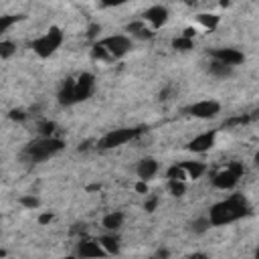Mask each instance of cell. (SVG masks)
Returning a JSON list of instances; mask_svg holds the SVG:
<instances>
[{
    "instance_id": "6da1fadb",
    "label": "cell",
    "mask_w": 259,
    "mask_h": 259,
    "mask_svg": "<svg viewBox=\"0 0 259 259\" xmlns=\"http://www.w3.org/2000/svg\"><path fill=\"white\" fill-rule=\"evenodd\" d=\"M247 212H249L247 198L243 194H233V196L217 202L206 217H208L210 225H227V223L243 219Z\"/></svg>"
},
{
    "instance_id": "7a4b0ae2",
    "label": "cell",
    "mask_w": 259,
    "mask_h": 259,
    "mask_svg": "<svg viewBox=\"0 0 259 259\" xmlns=\"http://www.w3.org/2000/svg\"><path fill=\"white\" fill-rule=\"evenodd\" d=\"M65 148V142L61 138H36L34 142H30L24 152H22V158L30 164H38V162H45L53 156H57L61 150Z\"/></svg>"
},
{
    "instance_id": "3957f363",
    "label": "cell",
    "mask_w": 259,
    "mask_h": 259,
    "mask_svg": "<svg viewBox=\"0 0 259 259\" xmlns=\"http://www.w3.org/2000/svg\"><path fill=\"white\" fill-rule=\"evenodd\" d=\"M93 75L91 73H83V75H79L75 81H71V83H67L63 89H61V93H59V99H61V103H77V101H83V99H87L91 93H93Z\"/></svg>"
},
{
    "instance_id": "277c9868",
    "label": "cell",
    "mask_w": 259,
    "mask_h": 259,
    "mask_svg": "<svg viewBox=\"0 0 259 259\" xmlns=\"http://www.w3.org/2000/svg\"><path fill=\"white\" fill-rule=\"evenodd\" d=\"M61 42H63V32H61V28H57V26H51L47 32H42L40 36H36L34 40H32V51L38 55V57H51L59 47H61Z\"/></svg>"
},
{
    "instance_id": "5b68a950",
    "label": "cell",
    "mask_w": 259,
    "mask_h": 259,
    "mask_svg": "<svg viewBox=\"0 0 259 259\" xmlns=\"http://www.w3.org/2000/svg\"><path fill=\"white\" fill-rule=\"evenodd\" d=\"M241 176H243V166L237 164V162L235 164H229L227 168L219 170L212 176V186L219 188V190H233L239 184Z\"/></svg>"
},
{
    "instance_id": "8992f818",
    "label": "cell",
    "mask_w": 259,
    "mask_h": 259,
    "mask_svg": "<svg viewBox=\"0 0 259 259\" xmlns=\"http://www.w3.org/2000/svg\"><path fill=\"white\" fill-rule=\"evenodd\" d=\"M142 130H134V127H121V130H113V132H107L99 142H97V148L99 150H111V148H117V146H123L127 142H132L136 136H140Z\"/></svg>"
},
{
    "instance_id": "52a82bcc",
    "label": "cell",
    "mask_w": 259,
    "mask_h": 259,
    "mask_svg": "<svg viewBox=\"0 0 259 259\" xmlns=\"http://www.w3.org/2000/svg\"><path fill=\"white\" fill-rule=\"evenodd\" d=\"M99 42H101V47L107 51V55H109L111 61H113V59H119V57H123V55H127V53L132 51V45H134L127 34H113V36L101 38Z\"/></svg>"
},
{
    "instance_id": "ba28073f",
    "label": "cell",
    "mask_w": 259,
    "mask_h": 259,
    "mask_svg": "<svg viewBox=\"0 0 259 259\" xmlns=\"http://www.w3.org/2000/svg\"><path fill=\"white\" fill-rule=\"evenodd\" d=\"M186 111L192 117H198V119H212L221 113V103L214 101V99H200V101L192 103Z\"/></svg>"
},
{
    "instance_id": "9c48e42d",
    "label": "cell",
    "mask_w": 259,
    "mask_h": 259,
    "mask_svg": "<svg viewBox=\"0 0 259 259\" xmlns=\"http://www.w3.org/2000/svg\"><path fill=\"white\" fill-rule=\"evenodd\" d=\"M142 20L148 24V28H152V30L156 32L160 26L166 24V20H168V8L162 6V4H154V6H150V8L144 12Z\"/></svg>"
},
{
    "instance_id": "30bf717a",
    "label": "cell",
    "mask_w": 259,
    "mask_h": 259,
    "mask_svg": "<svg viewBox=\"0 0 259 259\" xmlns=\"http://www.w3.org/2000/svg\"><path fill=\"white\" fill-rule=\"evenodd\" d=\"M212 59L214 61H221V63H225V65H229V67H237V65H241L243 61H245V55L241 53V51H237V49H214L212 51Z\"/></svg>"
},
{
    "instance_id": "8fae6325",
    "label": "cell",
    "mask_w": 259,
    "mask_h": 259,
    "mask_svg": "<svg viewBox=\"0 0 259 259\" xmlns=\"http://www.w3.org/2000/svg\"><path fill=\"white\" fill-rule=\"evenodd\" d=\"M214 142H217V132H202L194 140H190L188 150L194 154H202V152H208L214 146Z\"/></svg>"
},
{
    "instance_id": "7c38bea8",
    "label": "cell",
    "mask_w": 259,
    "mask_h": 259,
    "mask_svg": "<svg viewBox=\"0 0 259 259\" xmlns=\"http://www.w3.org/2000/svg\"><path fill=\"white\" fill-rule=\"evenodd\" d=\"M77 259H103L105 253L101 251L99 243L97 241H91V239H85L77 245Z\"/></svg>"
},
{
    "instance_id": "4fadbf2b",
    "label": "cell",
    "mask_w": 259,
    "mask_h": 259,
    "mask_svg": "<svg viewBox=\"0 0 259 259\" xmlns=\"http://www.w3.org/2000/svg\"><path fill=\"white\" fill-rule=\"evenodd\" d=\"M158 170H160V164H158L156 158H142V160L138 162V166H136L138 180H144V182L152 180V178L158 174Z\"/></svg>"
},
{
    "instance_id": "5bb4252c",
    "label": "cell",
    "mask_w": 259,
    "mask_h": 259,
    "mask_svg": "<svg viewBox=\"0 0 259 259\" xmlns=\"http://www.w3.org/2000/svg\"><path fill=\"white\" fill-rule=\"evenodd\" d=\"M123 221H125V214H123V212L111 210V212H107V214L101 219V227L105 229V233H117V231L123 227Z\"/></svg>"
},
{
    "instance_id": "9a60e30c",
    "label": "cell",
    "mask_w": 259,
    "mask_h": 259,
    "mask_svg": "<svg viewBox=\"0 0 259 259\" xmlns=\"http://www.w3.org/2000/svg\"><path fill=\"white\" fill-rule=\"evenodd\" d=\"M97 243H99L101 251L105 253V257L119 253V237H117V233H105V235H101L97 239Z\"/></svg>"
},
{
    "instance_id": "2e32d148",
    "label": "cell",
    "mask_w": 259,
    "mask_h": 259,
    "mask_svg": "<svg viewBox=\"0 0 259 259\" xmlns=\"http://www.w3.org/2000/svg\"><path fill=\"white\" fill-rule=\"evenodd\" d=\"M180 166L186 174V180H196L206 172V164H202V162H182Z\"/></svg>"
},
{
    "instance_id": "e0dca14e",
    "label": "cell",
    "mask_w": 259,
    "mask_h": 259,
    "mask_svg": "<svg viewBox=\"0 0 259 259\" xmlns=\"http://www.w3.org/2000/svg\"><path fill=\"white\" fill-rule=\"evenodd\" d=\"M196 22H198V26H200L202 30H214V28L219 26V22H221V16H219V14H208V12H204V14H198V16H196Z\"/></svg>"
},
{
    "instance_id": "ac0fdd59",
    "label": "cell",
    "mask_w": 259,
    "mask_h": 259,
    "mask_svg": "<svg viewBox=\"0 0 259 259\" xmlns=\"http://www.w3.org/2000/svg\"><path fill=\"white\" fill-rule=\"evenodd\" d=\"M208 73L210 75H214V77H229L231 73H233V67H229V65H225V63H221V61H210V65H208Z\"/></svg>"
},
{
    "instance_id": "d6986e66",
    "label": "cell",
    "mask_w": 259,
    "mask_h": 259,
    "mask_svg": "<svg viewBox=\"0 0 259 259\" xmlns=\"http://www.w3.org/2000/svg\"><path fill=\"white\" fill-rule=\"evenodd\" d=\"M190 229H192V233H196V235H202V233H206V231L210 229V221H208V217L204 214V217H198V219H194V221L190 223Z\"/></svg>"
},
{
    "instance_id": "ffe728a7",
    "label": "cell",
    "mask_w": 259,
    "mask_h": 259,
    "mask_svg": "<svg viewBox=\"0 0 259 259\" xmlns=\"http://www.w3.org/2000/svg\"><path fill=\"white\" fill-rule=\"evenodd\" d=\"M14 53H16V45L10 42V40L0 38V59H8V57H12Z\"/></svg>"
},
{
    "instance_id": "44dd1931",
    "label": "cell",
    "mask_w": 259,
    "mask_h": 259,
    "mask_svg": "<svg viewBox=\"0 0 259 259\" xmlns=\"http://www.w3.org/2000/svg\"><path fill=\"white\" fill-rule=\"evenodd\" d=\"M172 47L174 49H178V51H190L192 47H194V38H186V36H178V38H174V42H172Z\"/></svg>"
},
{
    "instance_id": "7402d4cb",
    "label": "cell",
    "mask_w": 259,
    "mask_h": 259,
    "mask_svg": "<svg viewBox=\"0 0 259 259\" xmlns=\"http://www.w3.org/2000/svg\"><path fill=\"white\" fill-rule=\"evenodd\" d=\"M168 190L172 196H182L186 190V182L182 180H168Z\"/></svg>"
},
{
    "instance_id": "603a6c76",
    "label": "cell",
    "mask_w": 259,
    "mask_h": 259,
    "mask_svg": "<svg viewBox=\"0 0 259 259\" xmlns=\"http://www.w3.org/2000/svg\"><path fill=\"white\" fill-rule=\"evenodd\" d=\"M55 121H40L38 123V138H53Z\"/></svg>"
},
{
    "instance_id": "cb8c5ba5",
    "label": "cell",
    "mask_w": 259,
    "mask_h": 259,
    "mask_svg": "<svg viewBox=\"0 0 259 259\" xmlns=\"http://www.w3.org/2000/svg\"><path fill=\"white\" fill-rule=\"evenodd\" d=\"M16 20H18V16H14V14H4V16H0V38H2V34H4Z\"/></svg>"
},
{
    "instance_id": "d4e9b609",
    "label": "cell",
    "mask_w": 259,
    "mask_h": 259,
    "mask_svg": "<svg viewBox=\"0 0 259 259\" xmlns=\"http://www.w3.org/2000/svg\"><path fill=\"white\" fill-rule=\"evenodd\" d=\"M20 204L24 206V208H38V204H40V200L34 196V194H24V196H20Z\"/></svg>"
},
{
    "instance_id": "484cf974",
    "label": "cell",
    "mask_w": 259,
    "mask_h": 259,
    "mask_svg": "<svg viewBox=\"0 0 259 259\" xmlns=\"http://www.w3.org/2000/svg\"><path fill=\"white\" fill-rule=\"evenodd\" d=\"M158 202H160V198H158L156 194H146L144 210H146V212H154V210H156V206H158Z\"/></svg>"
},
{
    "instance_id": "4316f807",
    "label": "cell",
    "mask_w": 259,
    "mask_h": 259,
    "mask_svg": "<svg viewBox=\"0 0 259 259\" xmlns=\"http://www.w3.org/2000/svg\"><path fill=\"white\" fill-rule=\"evenodd\" d=\"M150 259H170V251L166 247H160V249H156V253Z\"/></svg>"
},
{
    "instance_id": "83f0119b",
    "label": "cell",
    "mask_w": 259,
    "mask_h": 259,
    "mask_svg": "<svg viewBox=\"0 0 259 259\" xmlns=\"http://www.w3.org/2000/svg\"><path fill=\"white\" fill-rule=\"evenodd\" d=\"M99 32H101V26H99V24H91V26H89V32H87V36H89L91 40H95V38L99 36Z\"/></svg>"
},
{
    "instance_id": "f1b7e54d",
    "label": "cell",
    "mask_w": 259,
    "mask_h": 259,
    "mask_svg": "<svg viewBox=\"0 0 259 259\" xmlns=\"http://www.w3.org/2000/svg\"><path fill=\"white\" fill-rule=\"evenodd\" d=\"M10 117L12 119H18V121H24L28 117V113H24L22 109H14V111H10Z\"/></svg>"
},
{
    "instance_id": "f546056e",
    "label": "cell",
    "mask_w": 259,
    "mask_h": 259,
    "mask_svg": "<svg viewBox=\"0 0 259 259\" xmlns=\"http://www.w3.org/2000/svg\"><path fill=\"white\" fill-rule=\"evenodd\" d=\"M134 188H136V192H140V194H144V196L148 194V182H144V180H138Z\"/></svg>"
},
{
    "instance_id": "4dcf8cb0",
    "label": "cell",
    "mask_w": 259,
    "mask_h": 259,
    "mask_svg": "<svg viewBox=\"0 0 259 259\" xmlns=\"http://www.w3.org/2000/svg\"><path fill=\"white\" fill-rule=\"evenodd\" d=\"M51 221H53V214H51V212H42V214L38 217V223H40V225H49Z\"/></svg>"
},
{
    "instance_id": "1f68e13d",
    "label": "cell",
    "mask_w": 259,
    "mask_h": 259,
    "mask_svg": "<svg viewBox=\"0 0 259 259\" xmlns=\"http://www.w3.org/2000/svg\"><path fill=\"white\" fill-rule=\"evenodd\" d=\"M188 259H206V255L204 253H192Z\"/></svg>"
},
{
    "instance_id": "d6a6232c",
    "label": "cell",
    "mask_w": 259,
    "mask_h": 259,
    "mask_svg": "<svg viewBox=\"0 0 259 259\" xmlns=\"http://www.w3.org/2000/svg\"><path fill=\"white\" fill-rule=\"evenodd\" d=\"M65 259H77V257H75V255H71V257H65Z\"/></svg>"
}]
</instances>
